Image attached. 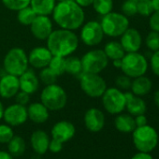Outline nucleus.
Masks as SVG:
<instances>
[{
  "instance_id": "1",
  "label": "nucleus",
  "mask_w": 159,
  "mask_h": 159,
  "mask_svg": "<svg viewBox=\"0 0 159 159\" xmlns=\"http://www.w3.org/2000/svg\"><path fill=\"white\" fill-rule=\"evenodd\" d=\"M54 23L63 29L74 31L82 27L85 20L84 9L74 0H64L55 5L52 11Z\"/></svg>"
},
{
  "instance_id": "2",
  "label": "nucleus",
  "mask_w": 159,
  "mask_h": 159,
  "mask_svg": "<svg viewBox=\"0 0 159 159\" xmlns=\"http://www.w3.org/2000/svg\"><path fill=\"white\" fill-rule=\"evenodd\" d=\"M79 46V38L74 31L67 29L53 30L47 39V48L52 55L67 57Z\"/></svg>"
},
{
  "instance_id": "3",
  "label": "nucleus",
  "mask_w": 159,
  "mask_h": 159,
  "mask_svg": "<svg viewBox=\"0 0 159 159\" xmlns=\"http://www.w3.org/2000/svg\"><path fill=\"white\" fill-rule=\"evenodd\" d=\"M158 133L154 127L148 124L138 126L132 132L133 144L139 152H151L158 144Z\"/></svg>"
},
{
  "instance_id": "4",
  "label": "nucleus",
  "mask_w": 159,
  "mask_h": 159,
  "mask_svg": "<svg viewBox=\"0 0 159 159\" xmlns=\"http://www.w3.org/2000/svg\"><path fill=\"white\" fill-rule=\"evenodd\" d=\"M28 66L27 54L22 48L11 49L4 57L3 66L8 74L19 77L28 69Z\"/></svg>"
},
{
  "instance_id": "5",
  "label": "nucleus",
  "mask_w": 159,
  "mask_h": 159,
  "mask_svg": "<svg viewBox=\"0 0 159 159\" xmlns=\"http://www.w3.org/2000/svg\"><path fill=\"white\" fill-rule=\"evenodd\" d=\"M40 100L49 111H57L66 107L67 95L63 87L53 84L45 86L40 94Z\"/></svg>"
},
{
  "instance_id": "6",
  "label": "nucleus",
  "mask_w": 159,
  "mask_h": 159,
  "mask_svg": "<svg viewBox=\"0 0 159 159\" xmlns=\"http://www.w3.org/2000/svg\"><path fill=\"white\" fill-rule=\"evenodd\" d=\"M121 69L125 75L133 79L143 76L148 70V61L143 54L138 52H125L122 58Z\"/></svg>"
},
{
  "instance_id": "7",
  "label": "nucleus",
  "mask_w": 159,
  "mask_h": 159,
  "mask_svg": "<svg viewBox=\"0 0 159 159\" xmlns=\"http://www.w3.org/2000/svg\"><path fill=\"white\" fill-rule=\"evenodd\" d=\"M104 35L111 38L121 37L129 27V20L123 13L110 12L102 17L100 22Z\"/></svg>"
},
{
  "instance_id": "8",
  "label": "nucleus",
  "mask_w": 159,
  "mask_h": 159,
  "mask_svg": "<svg viewBox=\"0 0 159 159\" xmlns=\"http://www.w3.org/2000/svg\"><path fill=\"white\" fill-rule=\"evenodd\" d=\"M80 86L86 96L93 98H101L107 89L106 81L99 74L85 72L80 76Z\"/></svg>"
},
{
  "instance_id": "9",
  "label": "nucleus",
  "mask_w": 159,
  "mask_h": 159,
  "mask_svg": "<svg viewBox=\"0 0 159 159\" xmlns=\"http://www.w3.org/2000/svg\"><path fill=\"white\" fill-rule=\"evenodd\" d=\"M83 72L99 74L102 72L109 64V58L103 50L94 49L87 52L82 57Z\"/></svg>"
},
{
  "instance_id": "10",
  "label": "nucleus",
  "mask_w": 159,
  "mask_h": 159,
  "mask_svg": "<svg viewBox=\"0 0 159 159\" xmlns=\"http://www.w3.org/2000/svg\"><path fill=\"white\" fill-rule=\"evenodd\" d=\"M102 105L107 112L119 114L125 109V93L117 87L107 88L102 95Z\"/></svg>"
},
{
  "instance_id": "11",
  "label": "nucleus",
  "mask_w": 159,
  "mask_h": 159,
  "mask_svg": "<svg viewBox=\"0 0 159 159\" xmlns=\"http://www.w3.org/2000/svg\"><path fill=\"white\" fill-rule=\"evenodd\" d=\"M80 38L86 46L89 47L100 44L104 38V32L100 23L97 21H90L83 25Z\"/></svg>"
},
{
  "instance_id": "12",
  "label": "nucleus",
  "mask_w": 159,
  "mask_h": 159,
  "mask_svg": "<svg viewBox=\"0 0 159 159\" xmlns=\"http://www.w3.org/2000/svg\"><path fill=\"white\" fill-rule=\"evenodd\" d=\"M3 118L11 126H18L26 122L28 119L27 108L18 103L12 104L4 110Z\"/></svg>"
},
{
  "instance_id": "13",
  "label": "nucleus",
  "mask_w": 159,
  "mask_h": 159,
  "mask_svg": "<svg viewBox=\"0 0 159 159\" xmlns=\"http://www.w3.org/2000/svg\"><path fill=\"white\" fill-rule=\"evenodd\" d=\"M30 30L33 37L39 40H47L52 34V22L49 16L38 15L34 22L30 25Z\"/></svg>"
},
{
  "instance_id": "14",
  "label": "nucleus",
  "mask_w": 159,
  "mask_h": 159,
  "mask_svg": "<svg viewBox=\"0 0 159 159\" xmlns=\"http://www.w3.org/2000/svg\"><path fill=\"white\" fill-rule=\"evenodd\" d=\"M125 52H138L142 44V37L139 30L136 28H127L121 36L120 40Z\"/></svg>"
},
{
  "instance_id": "15",
  "label": "nucleus",
  "mask_w": 159,
  "mask_h": 159,
  "mask_svg": "<svg viewBox=\"0 0 159 159\" xmlns=\"http://www.w3.org/2000/svg\"><path fill=\"white\" fill-rule=\"evenodd\" d=\"M29 65L38 69L44 68L49 66L52 54L47 47H36L27 54Z\"/></svg>"
},
{
  "instance_id": "16",
  "label": "nucleus",
  "mask_w": 159,
  "mask_h": 159,
  "mask_svg": "<svg viewBox=\"0 0 159 159\" xmlns=\"http://www.w3.org/2000/svg\"><path fill=\"white\" fill-rule=\"evenodd\" d=\"M20 91L19 77L6 74L0 79V97L5 99L12 98Z\"/></svg>"
},
{
  "instance_id": "17",
  "label": "nucleus",
  "mask_w": 159,
  "mask_h": 159,
  "mask_svg": "<svg viewBox=\"0 0 159 159\" xmlns=\"http://www.w3.org/2000/svg\"><path fill=\"white\" fill-rule=\"evenodd\" d=\"M85 127L90 132H99L105 125V115L102 111L97 108L87 110L84 117Z\"/></svg>"
},
{
  "instance_id": "18",
  "label": "nucleus",
  "mask_w": 159,
  "mask_h": 159,
  "mask_svg": "<svg viewBox=\"0 0 159 159\" xmlns=\"http://www.w3.org/2000/svg\"><path fill=\"white\" fill-rule=\"evenodd\" d=\"M51 133L53 139H56L61 143H65L70 140L74 137L76 133V129L72 123L64 120V121L57 122L52 126Z\"/></svg>"
},
{
  "instance_id": "19",
  "label": "nucleus",
  "mask_w": 159,
  "mask_h": 159,
  "mask_svg": "<svg viewBox=\"0 0 159 159\" xmlns=\"http://www.w3.org/2000/svg\"><path fill=\"white\" fill-rule=\"evenodd\" d=\"M125 109L132 116L145 114L147 111V105L141 97L134 95L132 92H125Z\"/></svg>"
},
{
  "instance_id": "20",
  "label": "nucleus",
  "mask_w": 159,
  "mask_h": 159,
  "mask_svg": "<svg viewBox=\"0 0 159 159\" xmlns=\"http://www.w3.org/2000/svg\"><path fill=\"white\" fill-rule=\"evenodd\" d=\"M20 90L29 95L35 94L39 87V79L33 70L27 69L19 76Z\"/></svg>"
},
{
  "instance_id": "21",
  "label": "nucleus",
  "mask_w": 159,
  "mask_h": 159,
  "mask_svg": "<svg viewBox=\"0 0 159 159\" xmlns=\"http://www.w3.org/2000/svg\"><path fill=\"white\" fill-rule=\"evenodd\" d=\"M31 145L35 152L38 154H44L49 150L50 138L43 130H36L32 133L30 138Z\"/></svg>"
},
{
  "instance_id": "22",
  "label": "nucleus",
  "mask_w": 159,
  "mask_h": 159,
  "mask_svg": "<svg viewBox=\"0 0 159 159\" xmlns=\"http://www.w3.org/2000/svg\"><path fill=\"white\" fill-rule=\"evenodd\" d=\"M27 115L32 122L43 124L49 119V110L41 102H34L28 106Z\"/></svg>"
},
{
  "instance_id": "23",
  "label": "nucleus",
  "mask_w": 159,
  "mask_h": 159,
  "mask_svg": "<svg viewBox=\"0 0 159 159\" xmlns=\"http://www.w3.org/2000/svg\"><path fill=\"white\" fill-rule=\"evenodd\" d=\"M152 88V83L148 77L139 76L137 78H134V81L131 84V92L138 96V97H143L146 96L151 92Z\"/></svg>"
},
{
  "instance_id": "24",
  "label": "nucleus",
  "mask_w": 159,
  "mask_h": 159,
  "mask_svg": "<svg viewBox=\"0 0 159 159\" xmlns=\"http://www.w3.org/2000/svg\"><path fill=\"white\" fill-rule=\"evenodd\" d=\"M114 125L115 128L122 133H132L137 127L134 117L130 114L122 112L117 114L114 120Z\"/></svg>"
},
{
  "instance_id": "25",
  "label": "nucleus",
  "mask_w": 159,
  "mask_h": 159,
  "mask_svg": "<svg viewBox=\"0 0 159 159\" xmlns=\"http://www.w3.org/2000/svg\"><path fill=\"white\" fill-rule=\"evenodd\" d=\"M56 0H31L30 7L38 15L49 16L52 13Z\"/></svg>"
},
{
  "instance_id": "26",
  "label": "nucleus",
  "mask_w": 159,
  "mask_h": 159,
  "mask_svg": "<svg viewBox=\"0 0 159 159\" xmlns=\"http://www.w3.org/2000/svg\"><path fill=\"white\" fill-rule=\"evenodd\" d=\"M103 51L106 53L107 57L112 61L117 60V59H122L124 55L125 54V52L123 46L121 45V43L118 41H114V40L108 42L105 45Z\"/></svg>"
},
{
  "instance_id": "27",
  "label": "nucleus",
  "mask_w": 159,
  "mask_h": 159,
  "mask_svg": "<svg viewBox=\"0 0 159 159\" xmlns=\"http://www.w3.org/2000/svg\"><path fill=\"white\" fill-rule=\"evenodd\" d=\"M8 149L12 156H20L25 151V141L20 136H13L8 142Z\"/></svg>"
},
{
  "instance_id": "28",
  "label": "nucleus",
  "mask_w": 159,
  "mask_h": 159,
  "mask_svg": "<svg viewBox=\"0 0 159 159\" xmlns=\"http://www.w3.org/2000/svg\"><path fill=\"white\" fill-rule=\"evenodd\" d=\"M66 72L73 76H81L83 73L82 60L75 56L66 57Z\"/></svg>"
},
{
  "instance_id": "29",
  "label": "nucleus",
  "mask_w": 159,
  "mask_h": 159,
  "mask_svg": "<svg viewBox=\"0 0 159 159\" xmlns=\"http://www.w3.org/2000/svg\"><path fill=\"white\" fill-rule=\"evenodd\" d=\"M37 16H38V14L34 11V10L30 6H28V7H25V8L18 11L17 20L22 25L30 26V25L34 22V20L36 19Z\"/></svg>"
},
{
  "instance_id": "30",
  "label": "nucleus",
  "mask_w": 159,
  "mask_h": 159,
  "mask_svg": "<svg viewBox=\"0 0 159 159\" xmlns=\"http://www.w3.org/2000/svg\"><path fill=\"white\" fill-rule=\"evenodd\" d=\"M48 67L58 77L66 73V57L52 55Z\"/></svg>"
},
{
  "instance_id": "31",
  "label": "nucleus",
  "mask_w": 159,
  "mask_h": 159,
  "mask_svg": "<svg viewBox=\"0 0 159 159\" xmlns=\"http://www.w3.org/2000/svg\"><path fill=\"white\" fill-rule=\"evenodd\" d=\"M92 6L98 14L104 16L112 11L113 0H94Z\"/></svg>"
},
{
  "instance_id": "32",
  "label": "nucleus",
  "mask_w": 159,
  "mask_h": 159,
  "mask_svg": "<svg viewBox=\"0 0 159 159\" xmlns=\"http://www.w3.org/2000/svg\"><path fill=\"white\" fill-rule=\"evenodd\" d=\"M39 79V82H41L46 86V85L55 84L57 81V76L48 66H46L44 68H41Z\"/></svg>"
},
{
  "instance_id": "33",
  "label": "nucleus",
  "mask_w": 159,
  "mask_h": 159,
  "mask_svg": "<svg viewBox=\"0 0 159 159\" xmlns=\"http://www.w3.org/2000/svg\"><path fill=\"white\" fill-rule=\"evenodd\" d=\"M3 5L10 11H18L30 5L31 0H1Z\"/></svg>"
},
{
  "instance_id": "34",
  "label": "nucleus",
  "mask_w": 159,
  "mask_h": 159,
  "mask_svg": "<svg viewBox=\"0 0 159 159\" xmlns=\"http://www.w3.org/2000/svg\"><path fill=\"white\" fill-rule=\"evenodd\" d=\"M145 44L152 52L159 50V33L152 30L145 38Z\"/></svg>"
},
{
  "instance_id": "35",
  "label": "nucleus",
  "mask_w": 159,
  "mask_h": 159,
  "mask_svg": "<svg viewBox=\"0 0 159 159\" xmlns=\"http://www.w3.org/2000/svg\"><path fill=\"white\" fill-rule=\"evenodd\" d=\"M138 13L143 17H148L153 12L151 0H139L137 1Z\"/></svg>"
},
{
  "instance_id": "36",
  "label": "nucleus",
  "mask_w": 159,
  "mask_h": 159,
  "mask_svg": "<svg viewBox=\"0 0 159 159\" xmlns=\"http://www.w3.org/2000/svg\"><path fill=\"white\" fill-rule=\"evenodd\" d=\"M13 130L11 125H0V143H8L13 138Z\"/></svg>"
},
{
  "instance_id": "37",
  "label": "nucleus",
  "mask_w": 159,
  "mask_h": 159,
  "mask_svg": "<svg viewBox=\"0 0 159 159\" xmlns=\"http://www.w3.org/2000/svg\"><path fill=\"white\" fill-rule=\"evenodd\" d=\"M122 12L125 16L133 17L138 13L137 11V2L130 1V0H125L122 5Z\"/></svg>"
},
{
  "instance_id": "38",
  "label": "nucleus",
  "mask_w": 159,
  "mask_h": 159,
  "mask_svg": "<svg viewBox=\"0 0 159 159\" xmlns=\"http://www.w3.org/2000/svg\"><path fill=\"white\" fill-rule=\"evenodd\" d=\"M131 84H132V81H131V78L123 74V75H120L116 78L115 80V84H116V87L122 91H127L130 89L131 87Z\"/></svg>"
},
{
  "instance_id": "39",
  "label": "nucleus",
  "mask_w": 159,
  "mask_h": 159,
  "mask_svg": "<svg viewBox=\"0 0 159 159\" xmlns=\"http://www.w3.org/2000/svg\"><path fill=\"white\" fill-rule=\"evenodd\" d=\"M150 66L152 73L155 76L159 77V50L152 52L150 59Z\"/></svg>"
},
{
  "instance_id": "40",
  "label": "nucleus",
  "mask_w": 159,
  "mask_h": 159,
  "mask_svg": "<svg viewBox=\"0 0 159 159\" xmlns=\"http://www.w3.org/2000/svg\"><path fill=\"white\" fill-rule=\"evenodd\" d=\"M149 25H150V28L152 31H155V32L159 33V11H153L150 15Z\"/></svg>"
},
{
  "instance_id": "41",
  "label": "nucleus",
  "mask_w": 159,
  "mask_h": 159,
  "mask_svg": "<svg viewBox=\"0 0 159 159\" xmlns=\"http://www.w3.org/2000/svg\"><path fill=\"white\" fill-rule=\"evenodd\" d=\"M14 98H15L16 103L23 105V106H26L30 101V95L24 91H19Z\"/></svg>"
},
{
  "instance_id": "42",
  "label": "nucleus",
  "mask_w": 159,
  "mask_h": 159,
  "mask_svg": "<svg viewBox=\"0 0 159 159\" xmlns=\"http://www.w3.org/2000/svg\"><path fill=\"white\" fill-rule=\"evenodd\" d=\"M63 148V143H61L60 141L56 140V139H52L50 140V144H49V150L52 152H59Z\"/></svg>"
},
{
  "instance_id": "43",
  "label": "nucleus",
  "mask_w": 159,
  "mask_h": 159,
  "mask_svg": "<svg viewBox=\"0 0 159 159\" xmlns=\"http://www.w3.org/2000/svg\"><path fill=\"white\" fill-rule=\"evenodd\" d=\"M135 123H136V126H143L145 125L148 124V120L147 117L145 116V114H140V115H137L135 116Z\"/></svg>"
},
{
  "instance_id": "44",
  "label": "nucleus",
  "mask_w": 159,
  "mask_h": 159,
  "mask_svg": "<svg viewBox=\"0 0 159 159\" xmlns=\"http://www.w3.org/2000/svg\"><path fill=\"white\" fill-rule=\"evenodd\" d=\"M131 159H153V157L150 152H139L138 153L134 154Z\"/></svg>"
},
{
  "instance_id": "45",
  "label": "nucleus",
  "mask_w": 159,
  "mask_h": 159,
  "mask_svg": "<svg viewBox=\"0 0 159 159\" xmlns=\"http://www.w3.org/2000/svg\"><path fill=\"white\" fill-rule=\"evenodd\" d=\"M74 1L79 6H81L82 8H86V7H89L93 4L94 0H74Z\"/></svg>"
},
{
  "instance_id": "46",
  "label": "nucleus",
  "mask_w": 159,
  "mask_h": 159,
  "mask_svg": "<svg viewBox=\"0 0 159 159\" xmlns=\"http://www.w3.org/2000/svg\"><path fill=\"white\" fill-rule=\"evenodd\" d=\"M0 159H13V157L9 152L0 151Z\"/></svg>"
},
{
  "instance_id": "47",
  "label": "nucleus",
  "mask_w": 159,
  "mask_h": 159,
  "mask_svg": "<svg viewBox=\"0 0 159 159\" xmlns=\"http://www.w3.org/2000/svg\"><path fill=\"white\" fill-rule=\"evenodd\" d=\"M151 3H152L153 11H159V0H151Z\"/></svg>"
},
{
  "instance_id": "48",
  "label": "nucleus",
  "mask_w": 159,
  "mask_h": 159,
  "mask_svg": "<svg viewBox=\"0 0 159 159\" xmlns=\"http://www.w3.org/2000/svg\"><path fill=\"white\" fill-rule=\"evenodd\" d=\"M153 102L159 108V89L157 91H155V93L153 95Z\"/></svg>"
},
{
  "instance_id": "49",
  "label": "nucleus",
  "mask_w": 159,
  "mask_h": 159,
  "mask_svg": "<svg viewBox=\"0 0 159 159\" xmlns=\"http://www.w3.org/2000/svg\"><path fill=\"white\" fill-rule=\"evenodd\" d=\"M113 66L116 68H121L122 66V59H117V60H113Z\"/></svg>"
},
{
  "instance_id": "50",
  "label": "nucleus",
  "mask_w": 159,
  "mask_h": 159,
  "mask_svg": "<svg viewBox=\"0 0 159 159\" xmlns=\"http://www.w3.org/2000/svg\"><path fill=\"white\" fill-rule=\"evenodd\" d=\"M4 106L2 104V102L0 101V120H1L3 118V113H4Z\"/></svg>"
},
{
  "instance_id": "51",
  "label": "nucleus",
  "mask_w": 159,
  "mask_h": 159,
  "mask_svg": "<svg viewBox=\"0 0 159 159\" xmlns=\"http://www.w3.org/2000/svg\"><path fill=\"white\" fill-rule=\"evenodd\" d=\"M130 1H134V2H137V1H139V0H130Z\"/></svg>"
},
{
  "instance_id": "52",
  "label": "nucleus",
  "mask_w": 159,
  "mask_h": 159,
  "mask_svg": "<svg viewBox=\"0 0 159 159\" xmlns=\"http://www.w3.org/2000/svg\"><path fill=\"white\" fill-rule=\"evenodd\" d=\"M57 1H59V2H60V1H64V0H57Z\"/></svg>"
}]
</instances>
